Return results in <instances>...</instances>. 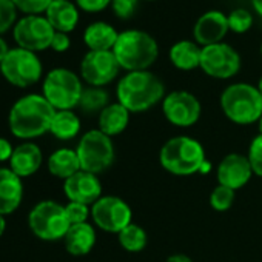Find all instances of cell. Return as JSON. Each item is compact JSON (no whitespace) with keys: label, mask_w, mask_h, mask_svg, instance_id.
Returning <instances> with one entry per match:
<instances>
[{"label":"cell","mask_w":262,"mask_h":262,"mask_svg":"<svg viewBox=\"0 0 262 262\" xmlns=\"http://www.w3.org/2000/svg\"><path fill=\"white\" fill-rule=\"evenodd\" d=\"M56 110L40 94H28L20 97L10 111V129L16 138L34 139L51 128Z\"/></svg>","instance_id":"obj_1"},{"label":"cell","mask_w":262,"mask_h":262,"mask_svg":"<svg viewBox=\"0 0 262 262\" xmlns=\"http://www.w3.org/2000/svg\"><path fill=\"white\" fill-rule=\"evenodd\" d=\"M116 96L117 102L129 113H144L164 100L165 85L148 70L131 71L119 80Z\"/></svg>","instance_id":"obj_2"},{"label":"cell","mask_w":262,"mask_h":262,"mask_svg":"<svg viewBox=\"0 0 262 262\" xmlns=\"http://www.w3.org/2000/svg\"><path fill=\"white\" fill-rule=\"evenodd\" d=\"M113 53L122 70L147 71L159 56V47L153 36L141 30H126L119 33Z\"/></svg>","instance_id":"obj_3"},{"label":"cell","mask_w":262,"mask_h":262,"mask_svg":"<svg viewBox=\"0 0 262 262\" xmlns=\"http://www.w3.org/2000/svg\"><path fill=\"white\" fill-rule=\"evenodd\" d=\"M159 162L164 170L174 176H191L202 170L205 150L199 141L190 136H176L162 145Z\"/></svg>","instance_id":"obj_4"},{"label":"cell","mask_w":262,"mask_h":262,"mask_svg":"<svg viewBox=\"0 0 262 262\" xmlns=\"http://www.w3.org/2000/svg\"><path fill=\"white\" fill-rule=\"evenodd\" d=\"M221 108L225 117L237 125H250L262 117V94L250 83H231L221 94Z\"/></svg>","instance_id":"obj_5"},{"label":"cell","mask_w":262,"mask_h":262,"mask_svg":"<svg viewBox=\"0 0 262 262\" xmlns=\"http://www.w3.org/2000/svg\"><path fill=\"white\" fill-rule=\"evenodd\" d=\"M83 171L99 174L108 170L116 158L114 144L110 136L103 135L100 129H90L85 133L76 148Z\"/></svg>","instance_id":"obj_6"},{"label":"cell","mask_w":262,"mask_h":262,"mask_svg":"<svg viewBox=\"0 0 262 262\" xmlns=\"http://www.w3.org/2000/svg\"><path fill=\"white\" fill-rule=\"evenodd\" d=\"M83 86L79 76L67 68L50 71L43 82V97L56 111L73 110L79 105Z\"/></svg>","instance_id":"obj_7"},{"label":"cell","mask_w":262,"mask_h":262,"mask_svg":"<svg viewBox=\"0 0 262 262\" xmlns=\"http://www.w3.org/2000/svg\"><path fill=\"white\" fill-rule=\"evenodd\" d=\"M31 231L42 241L63 239L71 224L67 217L65 207L54 201L39 202L28 216Z\"/></svg>","instance_id":"obj_8"},{"label":"cell","mask_w":262,"mask_h":262,"mask_svg":"<svg viewBox=\"0 0 262 262\" xmlns=\"http://www.w3.org/2000/svg\"><path fill=\"white\" fill-rule=\"evenodd\" d=\"M0 71L10 83L27 88L40 79L42 63L33 51L14 48L10 50L4 62L0 63Z\"/></svg>","instance_id":"obj_9"},{"label":"cell","mask_w":262,"mask_h":262,"mask_svg":"<svg viewBox=\"0 0 262 262\" xmlns=\"http://www.w3.org/2000/svg\"><path fill=\"white\" fill-rule=\"evenodd\" d=\"M199 68L213 79H230L241 70V56L228 43L208 45L202 48Z\"/></svg>","instance_id":"obj_10"},{"label":"cell","mask_w":262,"mask_h":262,"mask_svg":"<svg viewBox=\"0 0 262 262\" xmlns=\"http://www.w3.org/2000/svg\"><path fill=\"white\" fill-rule=\"evenodd\" d=\"M91 217L103 231L119 234L131 224L133 213L123 199L117 196H102L91 205Z\"/></svg>","instance_id":"obj_11"},{"label":"cell","mask_w":262,"mask_h":262,"mask_svg":"<svg viewBox=\"0 0 262 262\" xmlns=\"http://www.w3.org/2000/svg\"><path fill=\"white\" fill-rule=\"evenodd\" d=\"M54 34L56 30L51 27L48 19L40 16H27L14 27V40L19 48L33 53L51 48Z\"/></svg>","instance_id":"obj_12"},{"label":"cell","mask_w":262,"mask_h":262,"mask_svg":"<svg viewBox=\"0 0 262 262\" xmlns=\"http://www.w3.org/2000/svg\"><path fill=\"white\" fill-rule=\"evenodd\" d=\"M120 65L113 51H90L85 54L80 63L82 79L90 86H105L111 83L119 71Z\"/></svg>","instance_id":"obj_13"},{"label":"cell","mask_w":262,"mask_h":262,"mask_svg":"<svg viewBox=\"0 0 262 262\" xmlns=\"http://www.w3.org/2000/svg\"><path fill=\"white\" fill-rule=\"evenodd\" d=\"M162 111L171 125L188 128L199 120L202 106L194 94L188 91H173L164 97Z\"/></svg>","instance_id":"obj_14"},{"label":"cell","mask_w":262,"mask_h":262,"mask_svg":"<svg viewBox=\"0 0 262 262\" xmlns=\"http://www.w3.org/2000/svg\"><path fill=\"white\" fill-rule=\"evenodd\" d=\"M63 191L70 202L93 205L96 201L102 198V184L97 174L80 170L65 181Z\"/></svg>","instance_id":"obj_15"},{"label":"cell","mask_w":262,"mask_h":262,"mask_svg":"<svg viewBox=\"0 0 262 262\" xmlns=\"http://www.w3.org/2000/svg\"><path fill=\"white\" fill-rule=\"evenodd\" d=\"M253 176V170L247 156L239 153L227 155L217 165V182L219 185L231 190L242 188Z\"/></svg>","instance_id":"obj_16"},{"label":"cell","mask_w":262,"mask_h":262,"mask_svg":"<svg viewBox=\"0 0 262 262\" xmlns=\"http://www.w3.org/2000/svg\"><path fill=\"white\" fill-rule=\"evenodd\" d=\"M228 31H230L228 17L217 10H211L202 14L196 20L193 28V36H194V42L198 45H202L204 48L208 45L221 43Z\"/></svg>","instance_id":"obj_17"},{"label":"cell","mask_w":262,"mask_h":262,"mask_svg":"<svg viewBox=\"0 0 262 262\" xmlns=\"http://www.w3.org/2000/svg\"><path fill=\"white\" fill-rule=\"evenodd\" d=\"M24 184L11 168H0V214H11L22 204Z\"/></svg>","instance_id":"obj_18"},{"label":"cell","mask_w":262,"mask_h":262,"mask_svg":"<svg viewBox=\"0 0 262 262\" xmlns=\"http://www.w3.org/2000/svg\"><path fill=\"white\" fill-rule=\"evenodd\" d=\"M42 151L36 144L25 142L14 148L10 159V168L22 179L34 174L42 165Z\"/></svg>","instance_id":"obj_19"},{"label":"cell","mask_w":262,"mask_h":262,"mask_svg":"<svg viewBox=\"0 0 262 262\" xmlns=\"http://www.w3.org/2000/svg\"><path fill=\"white\" fill-rule=\"evenodd\" d=\"M63 242L67 251L73 256H85L93 250L96 244V231L88 222L76 224L70 227L63 237Z\"/></svg>","instance_id":"obj_20"},{"label":"cell","mask_w":262,"mask_h":262,"mask_svg":"<svg viewBox=\"0 0 262 262\" xmlns=\"http://www.w3.org/2000/svg\"><path fill=\"white\" fill-rule=\"evenodd\" d=\"M117 37L119 33L114 27L105 22H94L88 25L83 33V42L90 51H113Z\"/></svg>","instance_id":"obj_21"},{"label":"cell","mask_w":262,"mask_h":262,"mask_svg":"<svg viewBox=\"0 0 262 262\" xmlns=\"http://www.w3.org/2000/svg\"><path fill=\"white\" fill-rule=\"evenodd\" d=\"M47 19L57 33H71L79 22V11L71 2H53L47 10Z\"/></svg>","instance_id":"obj_22"},{"label":"cell","mask_w":262,"mask_h":262,"mask_svg":"<svg viewBox=\"0 0 262 262\" xmlns=\"http://www.w3.org/2000/svg\"><path fill=\"white\" fill-rule=\"evenodd\" d=\"M201 53L202 48L191 40L176 42L168 53L170 62L181 71H191L201 67Z\"/></svg>","instance_id":"obj_23"},{"label":"cell","mask_w":262,"mask_h":262,"mask_svg":"<svg viewBox=\"0 0 262 262\" xmlns=\"http://www.w3.org/2000/svg\"><path fill=\"white\" fill-rule=\"evenodd\" d=\"M128 122H129V111L119 102L110 103L99 114V129L110 138L117 136L122 131H125Z\"/></svg>","instance_id":"obj_24"},{"label":"cell","mask_w":262,"mask_h":262,"mask_svg":"<svg viewBox=\"0 0 262 262\" xmlns=\"http://www.w3.org/2000/svg\"><path fill=\"white\" fill-rule=\"evenodd\" d=\"M48 170L53 176L67 181L77 171H80V161L76 150L59 148L48 159Z\"/></svg>","instance_id":"obj_25"},{"label":"cell","mask_w":262,"mask_h":262,"mask_svg":"<svg viewBox=\"0 0 262 262\" xmlns=\"http://www.w3.org/2000/svg\"><path fill=\"white\" fill-rule=\"evenodd\" d=\"M80 131V119L71 110L56 111L51 122L50 133L59 141H70L76 138Z\"/></svg>","instance_id":"obj_26"},{"label":"cell","mask_w":262,"mask_h":262,"mask_svg":"<svg viewBox=\"0 0 262 262\" xmlns=\"http://www.w3.org/2000/svg\"><path fill=\"white\" fill-rule=\"evenodd\" d=\"M108 105H110V94L106 90L100 86H88L83 88L77 106L85 114H96V113L100 114Z\"/></svg>","instance_id":"obj_27"},{"label":"cell","mask_w":262,"mask_h":262,"mask_svg":"<svg viewBox=\"0 0 262 262\" xmlns=\"http://www.w3.org/2000/svg\"><path fill=\"white\" fill-rule=\"evenodd\" d=\"M117 237H119L120 247L125 251H129V253H139V251H142L147 247V242H148L147 231L141 225L133 224V222H131L128 227H125L117 234Z\"/></svg>","instance_id":"obj_28"},{"label":"cell","mask_w":262,"mask_h":262,"mask_svg":"<svg viewBox=\"0 0 262 262\" xmlns=\"http://www.w3.org/2000/svg\"><path fill=\"white\" fill-rule=\"evenodd\" d=\"M227 17H228V28H230V31L236 33V34L247 33L251 28V25H253L251 13L248 10H244V8L233 10Z\"/></svg>","instance_id":"obj_29"},{"label":"cell","mask_w":262,"mask_h":262,"mask_svg":"<svg viewBox=\"0 0 262 262\" xmlns=\"http://www.w3.org/2000/svg\"><path fill=\"white\" fill-rule=\"evenodd\" d=\"M234 202V190L219 185L214 187V190L210 194V205L216 210V211H227L228 208H231Z\"/></svg>","instance_id":"obj_30"},{"label":"cell","mask_w":262,"mask_h":262,"mask_svg":"<svg viewBox=\"0 0 262 262\" xmlns=\"http://www.w3.org/2000/svg\"><path fill=\"white\" fill-rule=\"evenodd\" d=\"M14 7L28 16H39L40 13H47L53 0H11Z\"/></svg>","instance_id":"obj_31"},{"label":"cell","mask_w":262,"mask_h":262,"mask_svg":"<svg viewBox=\"0 0 262 262\" xmlns=\"http://www.w3.org/2000/svg\"><path fill=\"white\" fill-rule=\"evenodd\" d=\"M248 161L253 170V174L262 178V135H257L248 148Z\"/></svg>","instance_id":"obj_32"},{"label":"cell","mask_w":262,"mask_h":262,"mask_svg":"<svg viewBox=\"0 0 262 262\" xmlns=\"http://www.w3.org/2000/svg\"><path fill=\"white\" fill-rule=\"evenodd\" d=\"M65 211H67V217H68L71 225L86 222L88 216L91 214L90 205H85L80 202H68L65 205Z\"/></svg>","instance_id":"obj_33"},{"label":"cell","mask_w":262,"mask_h":262,"mask_svg":"<svg viewBox=\"0 0 262 262\" xmlns=\"http://www.w3.org/2000/svg\"><path fill=\"white\" fill-rule=\"evenodd\" d=\"M16 7L11 0H0V34L8 31L16 20Z\"/></svg>","instance_id":"obj_34"},{"label":"cell","mask_w":262,"mask_h":262,"mask_svg":"<svg viewBox=\"0 0 262 262\" xmlns=\"http://www.w3.org/2000/svg\"><path fill=\"white\" fill-rule=\"evenodd\" d=\"M138 5H139V0H113L111 2L114 14L122 20L133 17L138 10Z\"/></svg>","instance_id":"obj_35"},{"label":"cell","mask_w":262,"mask_h":262,"mask_svg":"<svg viewBox=\"0 0 262 262\" xmlns=\"http://www.w3.org/2000/svg\"><path fill=\"white\" fill-rule=\"evenodd\" d=\"M111 2L113 0H76L77 7L86 13H100L111 5Z\"/></svg>","instance_id":"obj_36"},{"label":"cell","mask_w":262,"mask_h":262,"mask_svg":"<svg viewBox=\"0 0 262 262\" xmlns=\"http://www.w3.org/2000/svg\"><path fill=\"white\" fill-rule=\"evenodd\" d=\"M70 45H71V40H70L68 34L56 31V34L53 37V42H51V48L54 51H57V53H63V51H67L70 48Z\"/></svg>","instance_id":"obj_37"},{"label":"cell","mask_w":262,"mask_h":262,"mask_svg":"<svg viewBox=\"0 0 262 262\" xmlns=\"http://www.w3.org/2000/svg\"><path fill=\"white\" fill-rule=\"evenodd\" d=\"M13 153H14V148L11 147L10 141L0 138V162L10 161L11 156H13Z\"/></svg>","instance_id":"obj_38"},{"label":"cell","mask_w":262,"mask_h":262,"mask_svg":"<svg viewBox=\"0 0 262 262\" xmlns=\"http://www.w3.org/2000/svg\"><path fill=\"white\" fill-rule=\"evenodd\" d=\"M165 262H193V260H191V257H188L187 254L178 253V254H171L170 257H167Z\"/></svg>","instance_id":"obj_39"},{"label":"cell","mask_w":262,"mask_h":262,"mask_svg":"<svg viewBox=\"0 0 262 262\" xmlns=\"http://www.w3.org/2000/svg\"><path fill=\"white\" fill-rule=\"evenodd\" d=\"M10 53V50H8V45H7V42L4 40V39H0V63L4 62V59L7 57V54Z\"/></svg>","instance_id":"obj_40"},{"label":"cell","mask_w":262,"mask_h":262,"mask_svg":"<svg viewBox=\"0 0 262 262\" xmlns=\"http://www.w3.org/2000/svg\"><path fill=\"white\" fill-rule=\"evenodd\" d=\"M251 5H253L254 11L262 17V0H251Z\"/></svg>","instance_id":"obj_41"},{"label":"cell","mask_w":262,"mask_h":262,"mask_svg":"<svg viewBox=\"0 0 262 262\" xmlns=\"http://www.w3.org/2000/svg\"><path fill=\"white\" fill-rule=\"evenodd\" d=\"M5 228H7V222H5V216L0 214V236L5 233Z\"/></svg>","instance_id":"obj_42"},{"label":"cell","mask_w":262,"mask_h":262,"mask_svg":"<svg viewBox=\"0 0 262 262\" xmlns=\"http://www.w3.org/2000/svg\"><path fill=\"white\" fill-rule=\"evenodd\" d=\"M257 90H259V93L262 94V76H260V79H259V82H257Z\"/></svg>","instance_id":"obj_43"},{"label":"cell","mask_w":262,"mask_h":262,"mask_svg":"<svg viewBox=\"0 0 262 262\" xmlns=\"http://www.w3.org/2000/svg\"><path fill=\"white\" fill-rule=\"evenodd\" d=\"M257 123H259V135H262V117L259 119V122H257Z\"/></svg>","instance_id":"obj_44"},{"label":"cell","mask_w":262,"mask_h":262,"mask_svg":"<svg viewBox=\"0 0 262 262\" xmlns=\"http://www.w3.org/2000/svg\"><path fill=\"white\" fill-rule=\"evenodd\" d=\"M53 2H70V0H53Z\"/></svg>","instance_id":"obj_45"},{"label":"cell","mask_w":262,"mask_h":262,"mask_svg":"<svg viewBox=\"0 0 262 262\" xmlns=\"http://www.w3.org/2000/svg\"><path fill=\"white\" fill-rule=\"evenodd\" d=\"M139 2H141V0H139ZM144 2H155V0H144Z\"/></svg>","instance_id":"obj_46"},{"label":"cell","mask_w":262,"mask_h":262,"mask_svg":"<svg viewBox=\"0 0 262 262\" xmlns=\"http://www.w3.org/2000/svg\"><path fill=\"white\" fill-rule=\"evenodd\" d=\"M260 56H262V43H260Z\"/></svg>","instance_id":"obj_47"}]
</instances>
